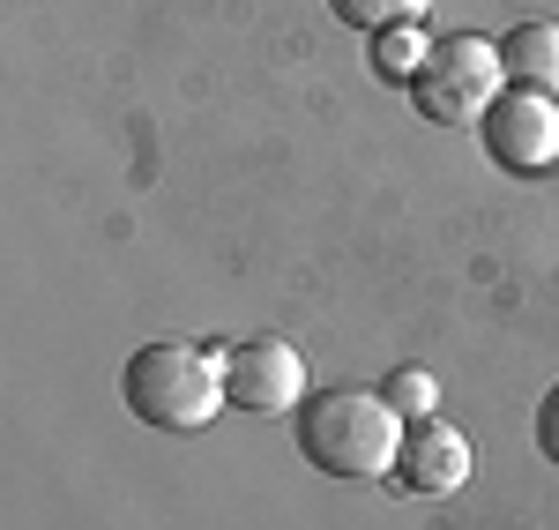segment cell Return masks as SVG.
Masks as SVG:
<instances>
[{"instance_id":"obj_1","label":"cell","mask_w":559,"mask_h":530,"mask_svg":"<svg viewBox=\"0 0 559 530\" xmlns=\"http://www.w3.org/2000/svg\"><path fill=\"white\" fill-rule=\"evenodd\" d=\"M403 419L381 389H313L299 403V456L321 479H395Z\"/></svg>"},{"instance_id":"obj_11","label":"cell","mask_w":559,"mask_h":530,"mask_svg":"<svg viewBox=\"0 0 559 530\" xmlns=\"http://www.w3.org/2000/svg\"><path fill=\"white\" fill-rule=\"evenodd\" d=\"M537 448H545V463H559V381L537 403Z\"/></svg>"},{"instance_id":"obj_3","label":"cell","mask_w":559,"mask_h":530,"mask_svg":"<svg viewBox=\"0 0 559 530\" xmlns=\"http://www.w3.org/2000/svg\"><path fill=\"white\" fill-rule=\"evenodd\" d=\"M411 105L426 113L432 128H477L492 113V97L508 90V68H500V45L477 38V31H448L432 38L426 68L411 75Z\"/></svg>"},{"instance_id":"obj_2","label":"cell","mask_w":559,"mask_h":530,"mask_svg":"<svg viewBox=\"0 0 559 530\" xmlns=\"http://www.w3.org/2000/svg\"><path fill=\"white\" fill-rule=\"evenodd\" d=\"M120 403L157 434H202L224 411V352L202 344H142L120 366Z\"/></svg>"},{"instance_id":"obj_4","label":"cell","mask_w":559,"mask_h":530,"mask_svg":"<svg viewBox=\"0 0 559 530\" xmlns=\"http://www.w3.org/2000/svg\"><path fill=\"white\" fill-rule=\"evenodd\" d=\"M485 134V157L500 173H552L559 165V97L545 90H500L492 113L477 120Z\"/></svg>"},{"instance_id":"obj_6","label":"cell","mask_w":559,"mask_h":530,"mask_svg":"<svg viewBox=\"0 0 559 530\" xmlns=\"http://www.w3.org/2000/svg\"><path fill=\"white\" fill-rule=\"evenodd\" d=\"M463 479H471V434L463 426H448V419L403 426L395 486L411 493V500H448V493H463Z\"/></svg>"},{"instance_id":"obj_9","label":"cell","mask_w":559,"mask_h":530,"mask_svg":"<svg viewBox=\"0 0 559 530\" xmlns=\"http://www.w3.org/2000/svg\"><path fill=\"white\" fill-rule=\"evenodd\" d=\"M381 397H388V411L403 419V426H418V419H432V403H440V381H432L426 366H395L381 381Z\"/></svg>"},{"instance_id":"obj_8","label":"cell","mask_w":559,"mask_h":530,"mask_svg":"<svg viewBox=\"0 0 559 530\" xmlns=\"http://www.w3.org/2000/svg\"><path fill=\"white\" fill-rule=\"evenodd\" d=\"M329 8H336V23H344V31L381 38V31H395V23H426L432 0H329Z\"/></svg>"},{"instance_id":"obj_7","label":"cell","mask_w":559,"mask_h":530,"mask_svg":"<svg viewBox=\"0 0 559 530\" xmlns=\"http://www.w3.org/2000/svg\"><path fill=\"white\" fill-rule=\"evenodd\" d=\"M500 68H508V90L559 97V23H515L500 38Z\"/></svg>"},{"instance_id":"obj_5","label":"cell","mask_w":559,"mask_h":530,"mask_svg":"<svg viewBox=\"0 0 559 530\" xmlns=\"http://www.w3.org/2000/svg\"><path fill=\"white\" fill-rule=\"evenodd\" d=\"M224 352V397L239 411H299L306 403V358L284 337H239V344H216Z\"/></svg>"},{"instance_id":"obj_10","label":"cell","mask_w":559,"mask_h":530,"mask_svg":"<svg viewBox=\"0 0 559 530\" xmlns=\"http://www.w3.org/2000/svg\"><path fill=\"white\" fill-rule=\"evenodd\" d=\"M432 38L418 31V23H395V31H381V75H395V83H411L418 68H426Z\"/></svg>"}]
</instances>
